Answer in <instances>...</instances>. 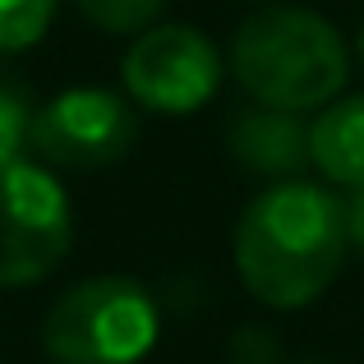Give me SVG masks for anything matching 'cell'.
<instances>
[{
  "label": "cell",
  "instance_id": "obj_1",
  "mask_svg": "<svg viewBox=\"0 0 364 364\" xmlns=\"http://www.w3.org/2000/svg\"><path fill=\"white\" fill-rule=\"evenodd\" d=\"M346 203L314 180H272L235 222V272L267 309H300L346 258Z\"/></svg>",
  "mask_w": 364,
  "mask_h": 364
},
{
  "label": "cell",
  "instance_id": "obj_2",
  "mask_svg": "<svg viewBox=\"0 0 364 364\" xmlns=\"http://www.w3.org/2000/svg\"><path fill=\"white\" fill-rule=\"evenodd\" d=\"M231 74L263 107L323 111L346 88L350 51L323 14L300 5H272L235 28Z\"/></svg>",
  "mask_w": 364,
  "mask_h": 364
},
{
  "label": "cell",
  "instance_id": "obj_3",
  "mask_svg": "<svg viewBox=\"0 0 364 364\" xmlns=\"http://www.w3.org/2000/svg\"><path fill=\"white\" fill-rule=\"evenodd\" d=\"M157 337V300L134 277H88L70 286L42 323V346L55 364H139Z\"/></svg>",
  "mask_w": 364,
  "mask_h": 364
},
{
  "label": "cell",
  "instance_id": "obj_4",
  "mask_svg": "<svg viewBox=\"0 0 364 364\" xmlns=\"http://www.w3.org/2000/svg\"><path fill=\"white\" fill-rule=\"evenodd\" d=\"M74 240L65 185L33 157L0 161V286L18 291L60 267Z\"/></svg>",
  "mask_w": 364,
  "mask_h": 364
},
{
  "label": "cell",
  "instance_id": "obj_5",
  "mask_svg": "<svg viewBox=\"0 0 364 364\" xmlns=\"http://www.w3.org/2000/svg\"><path fill=\"white\" fill-rule=\"evenodd\" d=\"M222 55L198 28L189 23H161L143 28L134 46L124 51L120 79L139 107L157 116H189L208 107L222 88Z\"/></svg>",
  "mask_w": 364,
  "mask_h": 364
},
{
  "label": "cell",
  "instance_id": "obj_6",
  "mask_svg": "<svg viewBox=\"0 0 364 364\" xmlns=\"http://www.w3.org/2000/svg\"><path fill=\"white\" fill-rule=\"evenodd\" d=\"M139 139V116L111 88H65L37 111L33 152L51 166L97 171L120 161Z\"/></svg>",
  "mask_w": 364,
  "mask_h": 364
},
{
  "label": "cell",
  "instance_id": "obj_7",
  "mask_svg": "<svg viewBox=\"0 0 364 364\" xmlns=\"http://www.w3.org/2000/svg\"><path fill=\"white\" fill-rule=\"evenodd\" d=\"M226 148L254 176L295 180L309 166V124H300V111H282V107L254 102L249 111H240L231 120Z\"/></svg>",
  "mask_w": 364,
  "mask_h": 364
},
{
  "label": "cell",
  "instance_id": "obj_8",
  "mask_svg": "<svg viewBox=\"0 0 364 364\" xmlns=\"http://www.w3.org/2000/svg\"><path fill=\"white\" fill-rule=\"evenodd\" d=\"M309 166L328 185L364 189V92L318 111L309 124Z\"/></svg>",
  "mask_w": 364,
  "mask_h": 364
},
{
  "label": "cell",
  "instance_id": "obj_9",
  "mask_svg": "<svg viewBox=\"0 0 364 364\" xmlns=\"http://www.w3.org/2000/svg\"><path fill=\"white\" fill-rule=\"evenodd\" d=\"M37 102L23 79L0 70V161H23L33 157V134H37Z\"/></svg>",
  "mask_w": 364,
  "mask_h": 364
},
{
  "label": "cell",
  "instance_id": "obj_10",
  "mask_svg": "<svg viewBox=\"0 0 364 364\" xmlns=\"http://www.w3.org/2000/svg\"><path fill=\"white\" fill-rule=\"evenodd\" d=\"M60 0H0V55H18L46 37Z\"/></svg>",
  "mask_w": 364,
  "mask_h": 364
},
{
  "label": "cell",
  "instance_id": "obj_11",
  "mask_svg": "<svg viewBox=\"0 0 364 364\" xmlns=\"http://www.w3.org/2000/svg\"><path fill=\"white\" fill-rule=\"evenodd\" d=\"M79 14L102 33H143L166 0H74Z\"/></svg>",
  "mask_w": 364,
  "mask_h": 364
},
{
  "label": "cell",
  "instance_id": "obj_12",
  "mask_svg": "<svg viewBox=\"0 0 364 364\" xmlns=\"http://www.w3.org/2000/svg\"><path fill=\"white\" fill-rule=\"evenodd\" d=\"M346 245L364 258V189H350L346 198Z\"/></svg>",
  "mask_w": 364,
  "mask_h": 364
},
{
  "label": "cell",
  "instance_id": "obj_13",
  "mask_svg": "<svg viewBox=\"0 0 364 364\" xmlns=\"http://www.w3.org/2000/svg\"><path fill=\"white\" fill-rule=\"evenodd\" d=\"M355 51H360V65H364V28H360V46H355Z\"/></svg>",
  "mask_w": 364,
  "mask_h": 364
}]
</instances>
